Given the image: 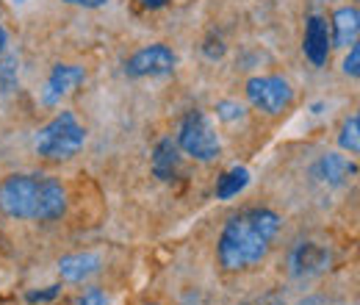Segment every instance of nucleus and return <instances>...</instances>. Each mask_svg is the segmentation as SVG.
<instances>
[{"label": "nucleus", "mask_w": 360, "mask_h": 305, "mask_svg": "<svg viewBox=\"0 0 360 305\" xmlns=\"http://www.w3.org/2000/svg\"><path fill=\"white\" fill-rule=\"evenodd\" d=\"M280 230V217L271 208H247L230 217L217 242V259L227 272H241L261 263Z\"/></svg>", "instance_id": "obj_1"}, {"label": "nucleus", "mask_w": 360, "mask_h": 305, "mask_svg": "<svg viewBox=\"0 0 360 305\" xmlns=\"http://www.w3.org/2000/svg\"><path fill=\"white\" fill-rule=\"evenodd\" d=\"M344 73H347V75H352V78H358L360 75V47H358V42L349 47V56L344 58Z\"/></svg>", "instance_id": "obj_17"}, {"label": "nucleus", "mask_w": 360, "mask_h": 305, "mask_svg": "<svg viewBox=\"0 0 360 305\" xmlns=\"http://www.w3.org/2000/svg\"><path fill=\"white\" fill-rule=\"evenodd\" d=\"M6 44H8V34H6V28H3V23H0V53L6 50Z\"/></svg>", "instance_id": "obj_23"}, {"label": "nucleus", "mask_w": 360, "mask_h": 305, "mask_svg": "<svg viewBox=\"0 0 360 305\" xmlns=\"http://www.w3.org/2000/svg\"><path fill=\"white\" fill-rule=\"evenodd\" d=\"M0 211L11 219L53 222L67 211V192L50 175H8L0 180Z\"/></svg>", "instance_id": "obj_2"}, {"label": "nucleus", "mask_w": 360, "mask_h": 305, "mask_svg": "<svg viewBox=\"0 0 360 305\" xmlns=\"http://www.w3.org/2000/svg\"><path fill=\"white\" fill-rule=\"evenodd\" d=\"M175 64H178V56L172 53V47L147 44L128 58L125 75L128 78H161V75H169L175 70Z\"/></svg>", "instance_id": "obj_6"}, {"label": "nucleus", "mask_w": 360, "mask_h": 305, "mask_svg": "<svg viewBox=\"0 0 360 305\" xmlns=\"http://www.w3.org/2000/svg\"><path fill=\"white\" fill-rule=\"evenodd\" d=\"M100 266H103V259L97 253H72L58 259V275L67 283H84L100 272Z\"/></svg>", "instance_id": "obj_11"}, {"label": "nucleus", "mask_w": 360, "mask_h": 305, "mask_svg": "<svg viewBox=\"0 0 360 305\" xmlns=\"http://www.w3.org/2000/svg\"><path fill=\"white\" fill-rule=\"evenodd\" d=\"M250 186V170L247 167H233L217 180V200H230L241 194Z\"/></svg>", "instance_id": "obj_14"}, {"label": "nucleus", "mask_w": 360, "mask_h": 305, "mask_svg": "<svg viewBox=\"0 0 360 305\" xmlns=\"http://www.w3.org/2000/svg\"><path fill=\"white\" fill-rule=\"evenodd\" d=\"M330 25L324 17L311 14L308 23H305V37H302V50H305V58L314 64V67H324L327 58H330Z\"/></svg>", "instance_id": "obj_9"}, {"label": "nucleus", "mask_w": 360, "mask_h": 305, "mask_svg": "<svg viewBox=\"0 0 360 305\" xmlns=\"http://www.w3.org/2000/svg\"><path fill=\"white\" fill-rule=\"evenodd\" d=\"M78 305H108V297L100 289H89L86 294L78 297Z\"/></svg>", "instance_id": "obj_19"}, {"label": "nucleus", "mask_w": 360, "mask_h": 305, "mask_svg": "<svg viewBox=\"0 0 360 305\" xmlns=\"http://www.w3.org/2000/svg\"><path fill=\"white\" fill-rule=\"evenodd\" d=\"M84 144H86V131L72 111L56 114L45 128L37 133V142H34L37 153L50 161H67V158L78 156Z\"/></svg>", "instance_id": "obj_3"}, {"label": "nucleus", "mask_w": 360, "mask_h": 305, "mask_svg": "<svg viewBox=\"0 0 360 305\" xmlns=\"http://www.w3.org/2000/svg\"><path fill=\"white\" fill-rule=\"evenodd\" d=\"M150 167H153V175L164 183L175 180L180 173V150L172 139H161L153 150V158H150Z\"/></svg>", "instance_id": "obj_12"}, {"label": "nucleus", "mask_w": 360, "mask_h": 305, "mask_svg": "<svg viewBox=\"0 0 360 305\" xmlns=\"http://www.w3.org/2000/svg\"><path fill=\"white\" fill-rule=\"evenodd\" d=\"M358 31H360V11L355 6H344L333 14V34H330V42L335 47H349V44L358 42Z\"/></svg>", "instance_id": "obj_13"}, {"label": "nucleus", "mask_w": 360, "mask_h": 305, "mask_svg": "<svg viewBox=\"0 0 360 305\" xmlns=\"http://www.w3.org/2000/svg\"><path fill=\"white\" fill-rule=\"evenodd\" d=\"M17 3H25V0H17Z\"/></svg>", "instance_id": "obj_24"}, {"label": "nucleus", "mask_w": 360, "mask_h": 305, "mask_svg": "<svg viewBox=\"0 0 360 305\" xmlns=\"http://www.w3.org/2000/svg\"><path fill=\"white\" fill-rule=\"evenodd\" d=\"M247 100L252 108L264 111V114H283L291 100H294V89L283 75H255L247 81Z\"/></svg>", "instance_id": "obj_5"}, {"label": "nucleus", "mask_w": 360, "mask_h": 305, "mask_svg": "<svg viewBox=\"0 0 360 305\" xmlns=\"http://www.w3.org/2000/svg\"><path fill=\"white\" fill-rule=\"evenodd\" d=\"M84 81H86L84 67H75V64H56L53 73L47 75L45 89H42V103H45V106L61 103L72 89H78Z\"/></svg>", "instance_id": "obj_8"}, {"label": "nucleus", "mask_w": 360, "mask_h": 305, "mask_svg": "<svg viewBox=\"0 0 360 305\" xmlns=\"http://www.w3.org/2000/svg\"><path fill=\"white\" fill-rule=\"evenodd\" d=\"M330 261H333V256H330V250L324 244H319V242H300L288 253V272L294 278H300V280H308V278H316V275L327 272Z\"/></svg>", "instance_id": "obj_7"}, {"label": "nucleus", "mask_w": 360, "mask_h": 305, "mask_svg": "<svg viewBox=\"0 0 360 305\" xmlns=\"http://www.w3.org/2000/svg\"><path fill=\"white\" fill-rule=\"evenodd\" d=\"M338 147L347 150V153H352V156H358L360 153V117L358 114H352V117H347V120L341 123Z\"/></svg>", "instance_id": "obj_15"}, {"label": "nucleus", "mask_w": 360, "mask_h": 305, "mask_svg": "<svg viewBox=\"0 0 360 305\" xmlns=\"http://www.w3.org/2000/svg\"><path fill=\"white\" fill-rule=\"evenodd\" d=\"M355 175H358L355 161H349L347 156H338V153H327L314 164V178L327 186H344Z\"/></svg>", "instance_id": "obj_10"}, {"label": "nucleus", "mask_w": 360, "mask_h": 305, "mask_svg": "<svg viewBox=\"0 0 360 305\" xmlns=\"http://www.w3.org/2000/svg\"><path fill=\"white\" fill-rule=\"evenodd\" d=\"M141 8H150V11H155V8H164L169 0H136Z\"/></svg>", "instance_id": "obj_22"}, {"label": "nucleus", "mask_w": 360, "mask_h": 305, "mask_svg": "<svg viewBox=\"0 0 360 305\" xmlns=\"http://www.w3.org/2000/svg\"><path fill=\"white\" fill-rule=\"evenodd\" d=\"M64 3H70V6H81V8H100V6H105L108 0H64Z\"/></svg>", "instance_id": "obj_21"}, {"label": "nucleus", "mask_w": 360, "mask_h": 305, "mask_svg": "<svg viewBox=\"0 0 360 305\" xmlns=\"http://www.w3.org/2000/svg\"><path fill=\"white\" fill-rule=\"evenodd\" d=\"M61 294V286H47L42 292H28V303H50V300H56Z\"/></svg>", "instance_id": "obj_18"}, {"label": "nucleus", "mask_w": 360, "mask_h": 305, "mask_svg": "<svg viewBox=\"0 0 360 305\" xmlns=\"http://www.w3.org/2000/svg\"><path fill=\"white\" fill-rule=\"evenodd\" d=\"M202 50H205V56H208L211 61H217V58H222V56H225V44H222V39H217V42H214V39H208Z\"/></svg>", "instance_id": "obj_20"}, {"label": "nucleus", "mask_w": 360, "mask_h": 305, "mask_svg": "<svg viewBox=\"0 0 360 305\" xmlns=\"http://www.w3.org/2000/svg\"><path fill=\"white\" fill-rule=\"evenodd\" d=\"M178 150L197 158V161H217L222 156V142L219 136L214 131L211 120L205 111L194 108L188 111L183 120H180V128H178Z\"/></svg>", "instance_id": "obj_4"}, {"label": "nucleus", "mask_w": 360, "mask_h": 305, "mask_svg": "<svg viewBox=\"0 0 360 305\" xmlns=\"http://www.w3.org/2000/svg\"><path fill=\"white\" fill-rule=\"evenodd\" d=\"M150 305H158V303H150Z\"/></svg>", "instance_id": "obj_25"}, {"label": "nucleus", "mask_w": 360, "mask_h": 305, "mask_svg": "<svg viewBox=\"0 0 360 305\" xmlns=\"http://www.w3.org/2000/svg\"><path fill=\"white\" fill-rule=\"evenodd\" d=\"M217 117H219L222 123H238V120L244 117V106L236 103V100H219V103H217Z\"/></svg>", "instance_id": "obj_16"}]
</instances>
